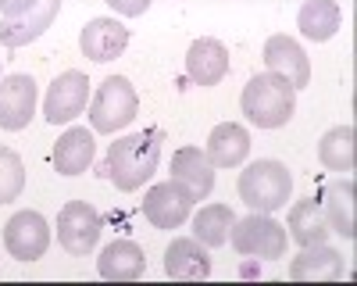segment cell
<instances>
[{"mask_svg": "<svg viewBox=\"0 0 357 286\" xmlns=\"http://www.w3.org/2000/svg\"><path fill=\"white\" fill-rule=\"evenodd\" d=\"M161 133H132V136H122L107 147V179L118 186V190H139L146 179L158 172V161H161Z\"/></svg>", "mask_w": 357, "mask_h": 286, "instance_id": "cell-1", "label": "cell"}, {"mask_svg": "<svg viewBox=\"0 0 357 286\" xmlns=\"http://www.w3.org/2000/svg\"><path fill=\"white\" fill-rule=\"evenodd\" d=\"M240 107L257 129H279L293 119V111H296V90L286 79L264 72V75H254L243 86Z\"/></svg>", "mask_w": 357, "mask_h": 286, "instance_id": "cell-2", "label": "cell"}, {"mask_svg": "<svg viewBox=\"0 0 357 286\" xmlns=\"http://www.w3.org/2000/svg\"><path fill=\"white\" fill-rule=\"evenodd\" d=\"M289 193H293V176L282 161L261 158L240 172V200L250 211L272 215V211L286 208Z\"/></svg>", "mask_w": 357, "mask_h": 286, "instance_id": "cell-3", "label": "cell"}, {"mask_svg": "<svg viewBox=\"0 0 357 286\" xmlns=\"http://www.w3.org/2000/svg\"><path fill=\"white\" fill-rule=\"evenodd\" d=\"M139 111V97L126 75H111L100 82V90L89 100V126L93 133H118L126 129Z\"/></svg>", "mask_w": 357, "mask_h": 286, "instance_id": "cell-4", "label": "cell"}, {"mask_svg": "<svg viewBox=\"0 0 357 286\" xmlns=\"http://www.w3.org/2000/svg\"><path fill=\"white\" fill-rule=\"evenodd\" d=\"M229 240L243 257H264V262L286 257V243H289L286 225H279L272 215H261V211H250L247 218H236Z\"/></svg>", "mask_w": 357, "mask_h": 286, "instance_id": "cell-5", "label": "cell"}, {"mask_svg": "<svg viewBox=\"0 0 357 286\" xmlns=\"http://www.w3.org/2000/svg\"><path fill=\"white\" fill-rule=\"evenodd\" d=\"M57 8H61V0H18L8 15H0V43L15 50L40 40L57 18Z\"/></svg>", "mask_w": 357, "mask_h": 286, "instance_id": "cell-6", "label": "cell"}, {"mask_svg": "<svg viewBox=\"0 0 357 286\" xmlns=\"http://www.w3.org/2000/svg\"><path fill=\"white\" fill-rule=\"evenodd\" d=\"M100 233H104V218L93 204H86V200H68L61 208V215H57V243L75 257L93 250Z\"/></svg>", "mask_w": 357, "mask_h": 286, "instance_id": "cell-7", "label": "cell"}, {"mask_svg": "<svg viewBox=\"0 0 357 286\" xmlns=\"http://www.w3.org/2000/svg\"><path fill=\"white\" fill-rule=\"evenodd\" d=\"M86 104H89V79L82 72L68 68L50 82L47 100H43V119L50 126H65V122L79 119L86 111Z\"/></svg>", "mask_w": 357, "mask_h": 286, "instance_id": "cell-8", "label": "cell"}, {"mask_svg": "<svg viewBox=\"0 0 357 286\" xmlns=\"http://www.w3.org/2000/svg\"><path fill=\"white\" fill-rule=\"evenodd\" d=\"M4 247L15 262H40L50 247V225L40 211H18L4 225Z\"/></svg>", "mask_w": 357, "mask_h": 286, "instance_id": "cell-9", "label": "cell"}, {"mask_svg": "<svg viewBox=\"0 0 357 286\" xmlns=\"http://www.w3.org/2000/svg\"><path fill=\"white\" fill-rule=\"evenodd\" d=\"M190 211H193V193L183 183H175V179L151 186L146 197H143V215L151 218V225H158V229L186 225Z\"/></svg>", "mask_w": 357, "mask_h": 286, "instance_id": "cell-10", "label": "cell"}, {"mask_svg": "<svg viewBox=\"0 0 357 286\" xmlns=\"http://www.w3.org/2000/svg\"><path fill=\"white\" fill-rule=\"evenodd\" d=\"M36 114V82L33 75H8L0 79V129L18 133Z\"/></svg>", "mask_w": 357, "mask_h": 286, "instance_id": "cell-11", "label": "cell"}, {"mask_svg": "<svg viewBox=\"0 0 357 286\" xmlns=\"http://www.w3.org/2000/svg\"><path fill=\"white\" fill-rule=\"evenodd\" d=\"M264 65H268L272 75L286 79L293 90H301V86L311 82V61H307L304 47L293 36H272L268 40L264 43Z\"/></svg>", "mask_w": 357, "mask_h": 286, "instance_id": "cell-12", "label": "cell"}, {"mask_svg": "<svg viewBox=\"0 0 357 286\" xmlns=\"http://www.w3.org/2000/svg\"><path fill=\"white\" fill-rule=\"evenodd\" d=\"M79 47L89 61L107 65L114 57H122V50L129 47V29L114 18H93V22H86V29L79 33Z\"/></svg>", "mask_w": 357, "mask_h": 286, "instance_id": "cell-13", "label": "cell"}, {"mask_svg": "<svg viewBox=\"0 0 357 286\" xmlns=\"http://www.w3.org/2000/svg\"><path fill=\"white\" fill-rule=\"evenodd\" d=\"M165 276L175 283H197L211 276V257L207 247L193 236H175L165 250Z\"/></svg>", "mask_w": 357, "mask_h": 286, "instance_id": "cell-14", "label": "cell"}, {"mask_svg": "<svg viewBox=\"0 0 357 286\" xmlns=\"http://www.w3.org/2000/svg\"><path fill=\"white\" fill-rule=\"evenodd\" d=\"M347 265H343V254L333 250V247H325V243H314V247H304L301 254L289 262V279L293 283H336L343 279Z\"/></svg>", "mask_w": 357, "mask_h": 286, "instance_id": "cell-15", "label": "cell"}, {"mask_svg": "<svg viewBox=\"0 0 357 286\" xmlns=\"http://www.w3.org/2000/svg\"><path fill=\"white\" fill-rule=\"evenodd\" d=\"M186 75L197 86H218L229 75V50H225V43H218L211 36L193 40L190 50H186Z\"/></svg>", "mask_w": 357, "mask_h": 286, "instance_id": "cell-16", "label": "cell"}, {"mask_svg": "<svg viewBox=\"0 0 357 286\" xmlns=\"http://www.w3.org/2000/svg\"><path fill=\"white\" fill-rule=\"evenodd\" d=\"M97 272L107 283H136L146 272V254L132 240H114L100 250L97 257Z\"/></svg>", "mask_w": 357, "mask_h": 286, "instance_id": "cell-17", "label": "cell"}, {"mask_svg": "<svg viewBox=\"0 0 357 286\" xmlns=\"http://www.w3.org/2000/svg\"><path fill=\"white\" fill-rule=\"evenodd\" d=\"M172 179L183 183L193 193V200H204L215 190V165L200 147H183L172 154Z\"/></svg>", "mask_w": 357, "mask_h": 286, "instance_id": "cell-18", "label": "cell"}, {"mask_svg": "<svg viewBox=\"0 0 357 286\" xmlns=\"http://www.w3.org/2000/svg\"><path fill=\"white\" fill-rule=\"evenodd\" d=\"M207 158L215 168H240L250 154V133L240 122H222L207 136Z\"/></svg>", "mask_w": 357, "mask_h": 286, "instance_id": "cell-19", "label": "cell"}, {"mask_svg": "<svg viewBox=\"0 0 357 286\" xmlns=\"http://www.w3.org/2000/svg\"><path fill=\"white\" fill-rule=\"evenodd\" d=\"M286 229H289V240L301 243V247H314V243H325L329 240V218L321 211V200L307 197V200H296L289 208V218H286Z\"/></svg>", "mask_w": 357, "mask_h": 286, "instance_id": "cell-20", "label": "cell"}, {"mask_svg": "<svg viewBox=\"0 0 357 286\" xmlns=\"http://www.w3.org/2000/svg\"><path fill=\"white\" fill-rule=\"evenodd\" d=\"M50 161L61 176H82L89 161H93V133L82 126H72L65 136H57Z\"/></svg>", "mask_w": 357, "mask_h": 286, "instance_id": "cell-21", "label": "cell"}, {"mask_svg": "<svg viewBox=\"0 0 357 286\" xmlns=\"http://www.w3.org/2000/svg\"><path fill=\"white\" fill-rule=\"evenodd\" d=\"M321 211L329 218V229L340 233L343 240L357 236V215H354V179H333L325 186Z\"/></svg>", "mask_w": 357, "mask_h": 286, "instance_id": "cell-22", "label": "cell"}, {"mask_svg": "<svg viewBox=\"0 0 357 286\" xmlns=\"http://www.w3.org/2000/svg\"><path fill=\"white\" fill-rule=\"evenodd\" d=\"M343 11L336 0H304L301 15H296V29L311 40V43H325L340 33Z\"/></svg>", "mask_w": 357, "mask_h": 286, "instance_id": "cell-23", "label": "cell"}, {"mask_svg": "<svg viewBox=\"0 0 357 286\" xmlns=\"http://www.w3.org/2000/svg\"><path fill=\"white\" fill-rule=\"evenodd\" d=\"M318 161L329 172H354L357 161V133L354 126H336L318 140Z\"/></svg>", "mask_w": 357, "mask_h": 286, "instance_id": "cell-24", "label": "cell"}, {"mask_svg": "<svg viewBox=\"0 0 357 286\" xmlns=\"http://www.w3.org/2000/svg\"><path fill=\"white\" fill-rule=\"evenodd\" d=\"M232 222H236V215L229 204H207L193 215V240H200L204 247H222V243H229Z\"/></svg>", "mask_w": 357, "mask_h": 286, "instance_id": "cell-25", "label": "cell"}, {"mask_svg": "<svg viewBox=\"0 0 357 286\" xmlns=\"http://www.w3.org/2000/svg\"><path fill=\"white\" fill-rule=\"evenodd\" d=\"M25 190V165L11 147H0V204L18 200V193Z\"/></svg>", "mask_w": 357, "mask_h": 286, "instance_id": "cell-26", "label": "cell"}, {"mask_svg": "<svg viewBox=\"0 0 357 286\" xmlns=\"http://www.w3.org/2000/svg\"><path fill=\"white\" fill-rule=\"evenodd\" d=\"M107 4H111L118 15H126V18H139L146 8H151V0H107Z\"/></svg>", "mask_w": 357, "mask_h": 286, "instance_id": "cell-27", "label": "cell"}, {"mask_svg": "<svg viewBox=\"0 0 357 286\" xmlns=\"http://www.w3.org/2000/svg\"><path fill=\"white\" fill-rule=\"evenodd\" d=\"M15 4H18V0H0V15H8Z\"/></svg>", "mask_w": 357, "mask_h": 286, "instance_id": "cell-28", "label": "cell"}]
</instances>
